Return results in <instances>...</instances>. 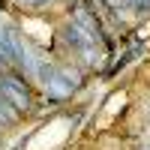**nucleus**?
Returning <instances> with one entry per match:
<instances>
[{
	"instance_id": "nucleus-2",
	"label": "nucleus",
	"mask_w": 150,
	"mask_h": 150,
	"mask_svg": "<svg viewBox=\"0 0 150 150\" xmlns=\"http://www.w3.org/2000/svg\"><path fill=\"white\" fill-rule=\"evenodd\" d=\"M78 84H81V81H78V72H72V69H60L54 78H48V87H51L54 93H60V96H63V93H72Z\"/></svg>"
},
{
	"instance_id": "nucleus-1",
	"label": "nucleus",
	"mask_w": 150,
	"mask_h": 150,
	"mask_svg": "<svg viewBox=\"0 0 150 150\" xmlns=\"http://www.w3.org/2000/svg\"><path fill=\"white\" fill-rule=\"evenodd\" d=\"M0 96L15 108H30V90L18 78H0Z\"/></svg>"
}]
</instances>
